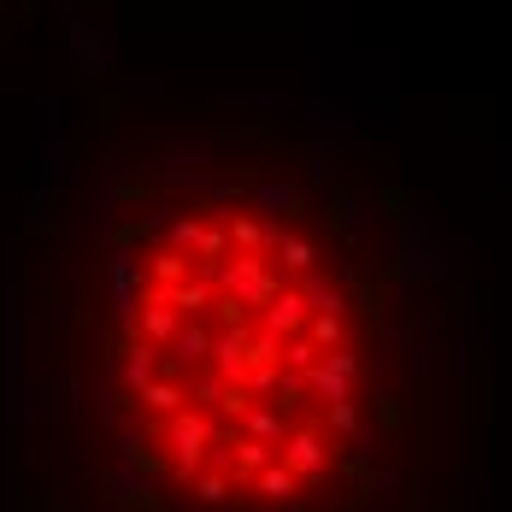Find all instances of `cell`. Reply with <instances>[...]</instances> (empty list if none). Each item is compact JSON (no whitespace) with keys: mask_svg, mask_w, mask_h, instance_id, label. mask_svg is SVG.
Returning <instances> with one entry per match:
<instances>
[{"mask_svg":"<svg viewBox=\"0 0 512 512\" xmlns=\"http://www.w3.org/2000/svg\"><path fill=\"white\" fill-rule=\"evenodd\" d=\"M165 442H171V477L177 483H195L201 465L218 448V418L201 407H183L177 418H165Z\"/></svg>","mask_w":512,"mask_h":512,"instance_id":"1","label":"cell"},{"mask_svg":"<svg viewBox=\"0 0 512 512\" xmlns=\"http://www.w3.org/2000/svg\"><path fill=\"white\" fill-rule=\"evenodd\" d=\"M277 465L295 483H324V471H330V436L318 424H289V436L277 448Z\"/></svg>","mask_w":512,"mask_h":512,"instance_id":"3","label":"cell"},{"mask_svg":"<svg viewBox=\"0 0 512 512\" xmlns=\"http://www.w3.org/2000/svg\"><path fill=\"white\" fill-rule=\"evenodd\" d=\"M242 436L248 442H265V448H283V436H289V412H277V407H248L242 412Z\"/></svg>","mask_w":512,"mask_h":512,"instance_id":"7","label":"cell"},{"mask_svg":"<svg viewBox=\"0 0 512 512\" xmlns=\"http://www.w3.org/2000/svg\"><path fill=\"white\" fill-rule=\"evenodd\" d=\"M301 389H312V395H318L324 407H336V401H354V383H348V377H336V371H330L324 359H318L307 377H301Z\"/></svg>","mask_w":512,"mask_h":512,"instance_id":"11","label":"cell"},{"mask_svg":"<svg viewBox=\"0 0 512 512\" xmlns=\"http://www.w3.org/2000/svg\"><path fill=\"white\" fill-rule=\"evenodd\" d=\"M377 418H383V424H401V407H395V395H377Z\"/></svg>","mask_w":512,"mask_h":512,"instance_id":"18","label":"cell"},{"mask_svg":"<svg viewBox=\"0 0 512 512\" xmlns=\"http://www.w3.org/2000/svg\"><path fill=\"white\" fill-rule=\"evenodd\" d=\"M224 236H230V254H254V259L277 254V236L259 224L254 212H224Z\"/></svg>","mask_w":512,"mask_h":512,"instance_id":"6","label":"cell"},{"mask_svg":"<svg viewBox=\"0 0 512 512\" xmlns=\"http://www.w3.org/2000/svg\"><path fill=\"white\" fill-rule=\"evenodd\" d=\"M136 401L154 412V418H177V412L189 407V389H183L177 377H154V383H148V389H142Z\"/></svg>","mask_w":512,"mask_h":512,"instance_id":"9","label":"cell"},{"mask_svg":"<svg viewBox=\"0 0 512 512\" xmlns=\"http://www.w3.org/2000/svg\"><path fill=\"white\" fill-rule=\"evenodd\" d=\"M342 336H348V324H342V312H312V324H307V342L318 348V354H336V348H342Z\"/></svg>","mask_w":512,"mask_h":512,"instance_id":"14","label":"cell"},{"mask_svg":"<svg viewBox=\"0 0 512 512\" xmlns=\"http://www.w3.org/2000/svg\"><path fill=\"white\" fill-rule=\"evenodd\" d=\"M277 277L265 271V259L254 254H230L224 265H218V295H230V307L242 312V318H259V312L277 301Z\"/></svg>","mask_w":512,"mask_h":512,"instance_id":"2","label":"cell"},{"mask_svg":"<svg viewBox=\"0 0 512 512\" xmlns=\"http://www.w3.org/2000/svg\"><path fill=\"white\" fill-rule=\"evenodd\" d=\"M189 277H195V259L189 254H177V248H154L148 254V283L154 289H183Z\"/></svg>","mask_w":512,"mask_h":512,"instance_id":"8","label":"cell"},{"mask_svg":"<svg viewBox=\"0 0 512 512\" xmlns=\"http://www.w3.org/2000/svg\"><path fill=\"white\" fill-rule=\"evenodd\" d=\"M154 377H159V354L148 348V342H130V348H124V389L142 395Z\"/></svg>","mask_w":512,"mask_h":512,"instance_id":"10","label":"cell"},{"mask_svg":"<svg viewBox=\"0 0 512 512\" xmlns=\"http://www.w3.org/2000/svg\"><path fill=\"white\" fill-rule=\"evenodd\" d=\"M312 324V307L295 295V289H277V301L254 318V330H265V336H277V342H295V336H307Z\"/></svg>","mask_w":512,"mask_h":512,"instance_id":"5","label":"cell"},{"mask_svg":"<svg viewBox=\"0 0 512 512\" xmlns=\"http://www.w3.org/2000/svg\"><path fill=\"white\" fill-rule=\"evenodd\" d=\"M324 436H354L359 430V401H336V407H324V424H318Z\"/></svg>","mask_w":512,"mask_h":512,"instance_id":"16","label":"cell"},{"mask_svg":"<svg viewBox=\"0 0 512 512\" xmlns=\"http://www.w3.org/2000/svg\"><path fill=\"white\" fill-rule=\"evenodd\" d=\"M277 265L295 271V277H312L318 271V248H312L307 236H277Z\"/></svg>","mask_w":512,"mask_h":512,"instance_id":"13","label":"cell"},{"mask_svg":"<svg viewBox=\"0 0 512 512\" xmlns=\"http://www.w3.org/2000/svg\"><path fill=\"white\" fill-rule=\"evenodd\" d=\"M224 495H230V477H224V471H201V477H195V501H201V507H218Z\"/></svg>","mask_w":512,"mask_h":512,"instance_id":"17","label":"cell"},{"mask_svg":"<svg viewBox=\"0 0 512 512\" xmlns=\"http://www.w3.org/2000/svg\"><path fill=\"white\" fill-rule=\"evenodd\" d=\"M177 330H183V312L165 301V289H142V312H136V342H148L154 354H171V342H177Z\"/></svg>","mask_w":512,"mask_h":512,"instance_id":"4","label":"cell"},{"mask_svg":"<svg viewBox=\"0 0 512 512\" xmlns=\"http://www.w3.org/2000/svg\"><path fill=\"white\" fill-rule=\"evenodd\" d=\"M295 489H301V483H295V477H289L277 460H271V465L254 477V495L265 501V507H283V501H295Z\"/></svg>","mask_w":512,"mask_h":512,"instance_id":"12","label":"cell"},{"mask_svg":"<svg viewBox=\"0 0 512 512\" xmlns=\"http://www.w3.org/2000/svg\"><path fill=\"white\" fill-rule=\"evenodd\" d=\"M318 348H312L307 336H295V342H283V377H289V383H301V377H307L312 365H318Z\"/></svg>","mask_w":512,"mask_h":512,"instance_id":"15","label":"cell"}]
</instances>
